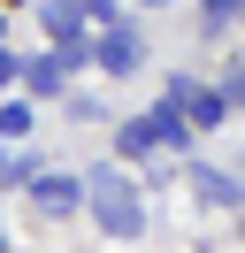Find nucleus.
I'll list each match as a JSON object with an SVG mask.
<instances>
[{"instance_id": "f8f14e48", "label": "nucleus", "mask_w": 245, "mask_h": 253, "mask_svg": "<svg viewBox=\"0 0 245 253\" xmlns=\"http://www.w3.org/2000/svg\"><path fill=\"white\" fill-rule=\"evenodd\" d=\"M15 62H23V54H15V46H0V92L15 84Z\"/></svg>"}, {"instance_id": "6e6552de", "label": "nucleus", "mask_w": 245, "mask_h": 253, "mask_svg": "<svg viewBox=\"0 0 245 253\" xmlns=\"http://www.w3.org/2000/svg\"><path fill=\"white\" fill-rule=\"evenodd\" d=\"M184 184H192L207 207H238V176H230V169H214V161H192V169H184Z\"/></svg>"}, {"instance_id": "7ed1b4c3", "label": "nucleus", "mask_w": 245, "mask_h": 253, "mask_svg": "<svg viewBox=\"0 0 245 253\" xmlns=\"http://www.w3.org/2000/svg\"><path fill=\"white\" fill-rule=\"evenodd\" d=\"M84 62H100L107 77H138V69H146V39H138L130 23H107V31L84 46Z\"/></svg>"}, {"instance_id": "f03ea898", "label": "nucleus", "mask_w": 245, "mask_h": 253, "mask_svg": "<svg viewBox=\"0 0 245 253\" xmlns=\"http://www.w3.org/2000/svg\"><path fill=\"white\" fill-rule=\"evenodd\" d=\"M115 154H122V161H146V154H192V123H184V115L161 100L153 115L115 123Z\"/></svg>"}, {"instance_id": "1a4fd4ad", "label": "nucleus", "mask_w": 245, "mask_h": 253, "mask_svg": "<svg viewBox=\"0 0 245 253\" xmlns=\"http://www.w3.org/2000/svg\"><path fill=\"white\" fill-rule=\"evenodd\" d=\"M31 130H39V123H31V108H23V100H8V108H0V138H31Z\"/></svg>"}, {"instance_id": "f257e3e1", "label": "nucleus", "mask_w": 245, "mask_h": 253, "mask_svg": "<svg viewBox=\"0 0 245 253\" xmlns=\"http://www.w3.org/2000/svg\"><path fill=\"white\" fill-rule=\"evenodd\" d=\"M84 207L100 215L107 238H138L146 230V200H138V184H130V161H100V169L84 176Z\"/></svg>"}, {"instance_id": "dca6fc26", "label": "nucleus", "mask_w": 245, "mask_h": 253, "mask_svg": "<svg viewBox=\"0 0 245 253\" xmlns=\"http://www.w3.org/2000/svg\"><path fill=\"white\" fill-rule=\"evenodd\" d=\"M8 8H15V0H8Z\"/></svg>"}, {"instance_id": "9b49d317", "label": "nucleus", "mask_w": 245, "mask_h": 253, "mask_svg": "<svg viewBox=\"0 0 245 253\" xmlns=\"http://www.w3.org/2000/svg\"><path fill=\"white\" fill-rule=\"evenodd\" d=\"M230 16H238V0H207V23H214V31H230Z\"/></svg>"}, {"instance_id": "423d86ee", "label": "nucleus", "mask_w": 245, "mask_h": 253, "mask_svg": "<svg viewBox=\"0 0 245 253\" xmlns=\"http://www.w3.org/2000/svg\"><path fill=\"white\" fill-rule=\"evenodd\" d=\"M168 108H176L184 115V123H192V130H214V123H230V100L222 92H207V84H192V77H168Z\"/></svg>"}, {"instance_id": "2eb2a0df", "label": "nucleus", "mask_w": 245, "mask_h": 253, "mask_svg": "<svg viewBox=\"0 0 245 253\" xmlns=\"http://www.w3.org/2000/svg\"><path fill=\"white\" fill-rule=\"evenodd\" d=\"M0 39H8V16H0Z\"/></svg>"}, {"instance_id": "0eeeda50", "label": "nucleus", "mask_w": 245, "mask_h": 253, "mask_svg": "<svg viewBox=\"0 0 245 253\" xmlns=\"http://www.w3.org/2000/svg\"><path fill=\"white\" fill-rule=\"evenodd\" d=\"M39 23H46V39H54L61 54H77V62H84V16H77L69 0H39Z\"/></svg>"}, {"instance_id": "9d476101", "label": "nucleus", "mask_w": 245, "mask_h": 253, "mask_svg": "<svg viewBox=\"0 0 245 253\" xmlns=\"http://www.w3.org/2000/svg\"><path fill=\"white\" fill-rule=\"evenodd\" d=\"M69 8H77L84 23H100V31H107V23H122V8H115V0H69Z\"/></svg>"}, {"instance_id": "4468645a", "label": "nucleus", "mask_w": 245, "mask_h": 253, "mask_svg": "<svg viewBox=\"0 0 245 253\" xmlns=\"http://www.w3.org/2000/svg\"><path fill=\"white\" fill-rule=\"evenodd\" d=\"M146 8H176V0H146Z\"/></svg>"}, {"instance_id": "ddd939ff", "label": "nucleus", "mask_w": 245, "mask_h": 253, "mask_svg": "<svg viewBox=\"0 0 245 253\" xmlns=\"http://www.w3.org/2000/svg\"><path fill=\"white\" fill-rule=\"evenodd\" d=\"M0 253H8V222H0Z\"/></svg>"}, {"instance_id": "39448f33", "label": "nucleus", "mask_w": 245, "mask_h": 253, "mask_svg": "<svg viewBox=\"0 0 245 253\" xmlns=\"http://www.w3.org/2000/svg\"><path fill=\"white\" fill-rule=\"evenodd\" d=\"M77 54H61V46H46L39 62H15V84H23L31 100H54V92H69V77H77Z\"/></svg>"}, {"instance_id": "20e7f679", "label": "nucleus", "mask_w": 245, "mask_h": 253, "mask_svg": "<svg viewBox=\"0 0 245 253\" xmlns=\"http://www.w3.org/2000/svg\"><path fill=\"white\" fill-rule=\"evenodd\" d=\"M23 184H31V207H39V215H54V222L84 207V176H69V169H31Z\"/></svg>"}]
</instances>
